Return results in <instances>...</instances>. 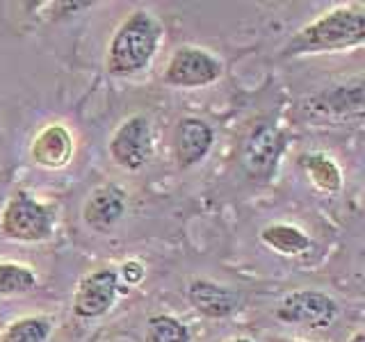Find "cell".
<instances>
[{"label": "cell", "mask_w": 365, "mask_h": 342, "mask_svg": "<svg viewBox=\"0 0 365 342\" xmlns=\"http://www.w3.org/2000/svg\"><path fill=\"white\" fill-rule=\"evenodd\" d=\"M299 167L306 171L317 190L329 192V194H336L342 190V171L329 153H322V151L304 153L299 157Z\"/></svg>", "instance_id": "obj_14"}, {"label": "cell", "mask_w": 365, "mask_h": 342, "mask_svg": "<svg viewBox=\"0 0 365 342\" xmlns=\"http://www.w3.org/2000/svg\"><path fill=\"white\" fill-rule=\"evenodd\" d=\"M57 214L51 205L34 199L30 192L16 190L9 194L0 210V235L9 242L39 244L55 233Z\"/></svg>", "instance_id": "obj_3"}, {"label": "cell", "mask_w": 365, "mask_h": 342, "mask_svg": "<svg viewBox=\"0 0 365 342\" xmlns=\"http://www.w3.org/2000/svg\"><path fill=\"white\" fill-rule=\"evenodd\" d=\"M187 301L199 315L208 319H226L242 306V294L208 279H197L187 285Z\"/></svg>", "instance_id": "obj_11"}, {"label": "cell", "mask_w": 365, "mask_h": 342, "mask_svg": "<svg viewBox=\"0 0 365 342\" xmlns=\"http://www.w3.org/2000/svg\"><path fill=\"white\" fill-rule=\"evenodd\" d=\"M260 242L281 256H302L313 244L311 237H308L299 226L285 224V222L267 224L260 231Z\"/></svg>", "instance_id": "obj_13"}, {"label": "cell", "mask_w": 365, "mask_h": 342, "mask_svg": "<svg viewBox=\"0 0 365 342\" xmlns=\"http://www.w3.org/2000/svg\"><path fill=\"white\" fill-rule=\"evenodd\" d=\"M274 315L283 324L319 331L336 322L338 304L334 296L319 290H292L279 299Z\"/></svg>", "instance_id": "obj_4"}, {"label": "cell", "mask_w": 365, "mask_h": 342, "mask_svg": "<svg viewBox=\"0 0 365 342\" xmlns=\"http://www.w3.org/2000/svg\"><path fill=\"white\" fill-rule=\"evenodd\" d=\"M269 342H302V340H288V338H274Z\"/></svg>", "instance_id": "obj_21"}, {"label": "cell", "mask_w": 365, "mask_h": 342, "mask_svg": "<svg viewBox=\"0 0 365 342\" xmlns=\"http://www.w3.org/2000/svg\"><path fill=\"white\" fill-rule=\"evenodd\" d=\"M146 328L151 342H190L187 326L171 315H153Z\"/></svg>", "instance_id": "obj_17"}, {"label": "cell", "mask_w": 365, "mask_h": 342, "mask_svg": "<svg viewBox=\"0 0 365 342\" xmlns=\"http://www.w3.org/2000/svg\"><path fill=\"white\" fill-rule=\"evenodd\" d=\"M349 342H365V333L363 331H356V333L349 338Z\"/></svg>", "instance_id": "obj_19"}, {"label": "cell", "mask_w": 365, "mask_h": 342, "mask_svg": "<svg viewBox=\"0 0 365 342\" xmlns=\"http://www.w3.org/2000/svg\"><path fill=\"white\" fill-rule=\"evenodd\" d=\"M165 39V28L148 9H135L125 16L106 53V68L114 78H130L142 73L155 60L160 43Z\"/></svg>", "instance_id": "obj_2"}, {"label": "cell", "mask_w": 365, "mask_h": 342, "mask_svg": "<svg viewBox=\"0 0 365 342\" xmlns=\"http://www.w3.org/2000/svg\"><path fill=\"white\" fill-rule=\"evenodd\" d=\"M222 73L224 64L217 55L205 48H197V46H182L169 57L163 80L171 87L197 89L217 83Z\"/></svg>", "instance_id": "obj_5"}, {"label": "cell", "mask_w": 365, "mask_h": 342, "mask_svg": "<svg viewBox=\"0 0 365 342\" xmlns=\"http://www.w3.org/2000/svg\"><path fill=\"white\" fill-rule=\"evenodd\" d=\"M365 41V9L361 3L338 5L327 9L311 23L294 32L285 43V57L319 55V53H342L361 48Z\"/></svg>", "instance_id": "obj_1"}, {"label": "cell", "mask_w": 365, "mask_h": 342, "mask_svg": "<svg viewBox=\"0 0 365 342\" xmlns=\"http://www.w3.org/2000/svg\"><path fill=\"white\" fill-rule=\"evenodd\" d=\"M37 283L39 276L34 274V269L23 265V262H0V296H16L32 292L37 288Z\"/></svg>", "instance_id": "obj_16"}, {"label": "cell", "mask_w": 365, "mask_h": 342, "mask_svg": "<svg viewBox=\"0 0 365 342\" xmlns=\"http://www.w3.org/2000/svg\"><path fill=\"white\" fill-rule=\"evenodd\" d=\"M125 212V192L110 182V185H101L89 194L83 205V222L91 231L108 233Z\"/></svg>", "instance_id": "obj_12"}, {"label": "cell", "mask_w": 365, "mask_h": 342, "mask_svg": "<svg viewBox=\"0 0 365 342\" xmlns=\"http://www.w3.org/2000/svg\"><path fill=\"white\" fill-rule=\"evenodd\" d=\"M110 157L125 171H140L153 153V125L144 114L125 119L110 137Z\"/></svg>", "instance_id": "obj_6"}, {"label": "cell", "mask_w": 365, "mask_h": 342, "mask_svg": "<svg viewBox=\"0 0 365 342\" xmlns=\"http://www.w3.org/2000/svg\"><path fill=\"white\" fill-rule=\"evenodd\" d=\"M288 146V137L272 123H260L247 137L242 148V167L254 180H269L277 174L279 160Z\"/></svg>", "instance_id": "obj_7"}, {"label": "cell", "mask_w": 365, "mask_h": 342, "mask_svg": "<svg viewBox=\"0 0 365 342\" xmlns=\"http://www.w3.org/2000/svg\"><path fill=\"white\" fill-rule=\"evenodd\" d=\"M212 146H215V130L208 121H203L199 117H185L176 123L171 148H174V160L178 169L185 171L197 167L208 157Z\"/></svg>", "instance_id": "obj_9"}, {"label": "cell", "mask_w": 365, "mask_h": 342, "mask_svg": "<svg viewBox=\"0 0 365 342\" xmlns=\"http://www.w3.org/2000/svg\"><path fill=\"white\" fill-rule=\"evenodd\" d=\"M119 283H128V285H140L146 276V267L142 260H125L121 262V267L117 269Z\"/></svg>", "instance_id": "obj_18"}, {"label": "cell", "mask_w": 365, "mask_h": 342, "mask_svg": "<svg viewBox=\"0 0 365 342\" xmlns=\"http://www.w3.org/2000/svg\"><path fill=\"white\" fill-rule=\"evenodd\" d=\"M117 269L101 267L85 274L73 292V315L80 319H98L112 311L119 294Z\"/></svg>", "instance_id": "obj_8"}, {"label": "cell", "mask_w": 365, "mask_h": 342, "mask_svg": "<svg viewBox=\"0 0 365 342\" xmlns=\"http://www.w3.org/2000/svg\"><path fill=\"white\" fill-rule=\"evenodd\" d=\"M53 317L48 315H26L14 319L0 333V342H46L53 333Z\"/></svg>", "instance_id": "obj_15"}, {"label": "cell", "mask_w": 365, "mask_h": 342, "mask_svg": "<svg viewBox=\"0 0 365 342\" xmlns=\"http://www.w3.org/2000/svg\"><path fill=\"white\" fill-rule=\"evenodd\" d=\"M76 151L73 133L64 123H48L34 135L30 144V157L43 169H62L71 162Z\"/></svg>", "instance_id": "obj_10"}, {"label": "cell", "mask_w": 365, "mask_h": 342, "mask_svg": "<svg viewBox=\"0 0 365 342\" xmlns=\"http://www.w3.org/2000/svg\"><path fill=\"white\" fill-rule=\"evenodd\" d=\"M226 342H254V340H251V338H231V340H226Z\"/></svg>", "instance_id": "obj_20"}]
</instances>
